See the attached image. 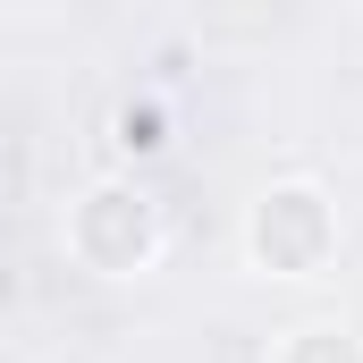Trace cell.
Listing matches in <instances>:
<instances>
[{"mask_svg": "<svg viewBox=\"0 0 363 363\" xmlns=\"http://www.w3.org/2000/svg\"><path fill=\"white\" fill-rule=\"evenodd\" d=\"M254 245H262L271 262H304V254L321 245V211H313V194H279L271 211H262V228H254Z\"/></svg>", "mask_w": 363, "mask_h": 363, "instance_id": "obj_1", "label": "cell"}, {"mask_svg": "<svg viewBox=\"0 0 363 363\" xmlns=\"http://www.w3.org/2000/svg\"><path fill=\"white\" fill-rule=\"evenodd\" d=\"M296 363H363L355 347H347V338H330V330H321V338H304V355Z\"/></svg>", "mask_w": 363, "mask_h": 363, "instance_id": "obj_2", "label": "cell"}]
</instances>
